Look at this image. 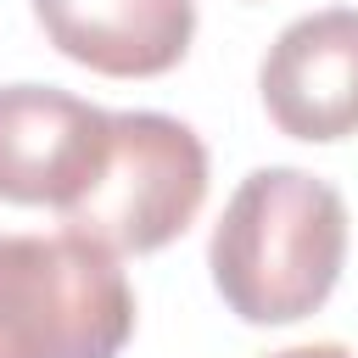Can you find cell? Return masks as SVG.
<instances>
[{
	"label": "cell",
	"instance_id": "cell-1",
	"mask_svg": "<svg viewBox=\"0 0 358 358\" xmlns=\"http://www.w3.org/2000/svg\"><path fill=\"white\" fill-rule=\"evenodd\" d=\"M347 263V201L308 168H252L207 241L224 308L246 324L319 313Z\"/></svg>",
	"mask_w": 358,
	"mask_h": 358
},
{
	"label": "cell",
	"instance_id": "cell-5",
	"mask_svg": "<svg viewBox=\"0 0 358 358\" xmlns=\"http://www.w3.org/2000/svg\"><path fill=\"white\" fill-rule=\"evenodd\" d=\"M257 95L291 140L324 145L358 134V11L330 6L280 28L257 67Z\"/></svg>",
	"mask_w": 358,
	"mask_h": 358
},
{
	"label": "cell",
	"instance_id": "cell-3",
	"mask_svg": "<svg viewBox=\"0 0 358 358\" xmlns=\"http://www.w3.org/2000/svg\"><path fill=\"white\" fill-rule=\"evenodd\" d=\"M207 201V145L190 123L168 112H112V151L84 201L62 224L101 241L117 257L157 252L179 241Z\"/></svg>",
	"mask_w": 358,
	"mask_h": 358
},
{
	"label": "cell",
	"instance_id": "cell-4",
	"mask_svg": "<svg viewBox=\"0 0 358 358\" xmlns=\"http://www.w3.org/2000/svg\"><path fill=\"white\" fill-rule=\"evenodd\" d=\"M106 151L112 112L50 84L0 90V201L67 213L101 179Z\"/></svg>",
	"mask_w": 358,
	"mask_h": 358
},
{
	"label": "cell",
	"instance_id": "cell-6",
	"mask_svg": "<svg viewBox=\"0 0 358 358\" xmlns=\"http://www.w3.org/2000/svg\"><path fill=\"white\" fill-rule=\"evenodd\" d=\"M45 39L101 78H157L185 62L196 0H34Z\"/></svg>",
	"mask_w": 358,
	"mask_h": 358
},
{
	"label": "cell",
	"instance_id": "cell-2",
	"mask_svg": "<svg viewBox=\"0 0 358 358\" xmlns=\"http://www.w3.org/2000/svg\"><path fill=\"white\" fill-rule=\"evenodd\" d=\"M134 291L117 252L62 235H0V358H117Z\"/></svg>",
	"mask_w": 358,
	"mask_h": 358
},
{
	"label": "cell",
	"instance_id": "cell-7",
	"mask_svg": "<svg viewBox=\"0 0 358 358\" xmlns=\"http://www.w3.org/2000/svg\"><path fill=\"white\" fill-rule=\"evenodd\" d=\"M268 358H358V352H347L341 341H308V347H285V352H268Z\"/></svg>",
	"mask_w": 358,
	"mask_h": 358
}]
</instances>
